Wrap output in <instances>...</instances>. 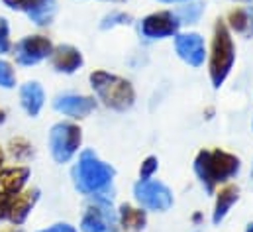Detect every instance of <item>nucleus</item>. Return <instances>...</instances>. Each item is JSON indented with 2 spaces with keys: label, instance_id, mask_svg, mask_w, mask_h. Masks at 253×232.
Returning <instances> with one entry per match:
<instances>
[{
  "label": "nucleus",
  "instance_id": "nucleus-1",
  "mask_svg": "<svg viewBox=\"0 0 253 232\" xmlns=\"http://www.w3.org/2000/svg\"><path fill=\"white\" fill-rule=\"evenodd\" d=\"M116 170L98 158L94 150H81L75 166L71 168L73 187L84 195V197H114L112 185H114Z\"/></svg>",
  "mask_w": 253,
  "mask_h": 232
},
{
  "label": "nucleus",
  "instance_id": "nucleus-2",
  "mask_svg": "<svg viewBox=\"0 0 253 232\" xmlns=\"http://www.w3.org/2000/svg\"><path fill=\"white\" fill-rule=\"evenodd\" d=\"M194 174L206 193H214L218 185L230 183L242 170V162L238 156L226 150H200L194 158Z\"/></svg>",
  "mask_w": 253,
  "mask_h": 232
},
{
  "label": "nucleus",
  "instance_id": "nucleus-3",
  "mask_svg": "<svg viewBox=\"0 0 253 232\" xmlns=\"http://www.w3.org/2000/svg\"><path fill=\"white\" fill-rule=\"evenodd\" d=\"M88 83H90V89H92L96 101H100L110 111L126 113L135 103L133 85L116 73L96 69L88 75Z\"/></svg>",
  "mask_w": 253,
  "mask_h": 232
},
{
  "label": "nucleus",
  "instance_id": "nucleus-4",
  "mask_svg": "<svg viewBox=\"0 0 253 232\" xmlns=\"http://www.w3.org/2000/svg\"><path fill=\"white\" fill-rule=\"evenodd\" d=\"M234 63H236V44L232 32L224 20H218L214 24L212 44L208 52V75L214 89H220L226 83V79L234 69Z\"/></svg>",
  "mask_w": 253,
  "mask_h": 232
},
{
  "label": "nucleus",
  "instance_id": "nucleus-5",
  "mask_svg": "<svg viewBox=\"0 0 253 232\" xmlns=\"http://www.w3.org/2000/svg\"><path fill=\"white\" fill-rule=\"evenodd\" d=\"M83 144V130L79 124L71 120H59L49 128L47 148L55 164H69L79 152Z\"/></svg>",
  "mask_w": 253,
  "mask_h": 232
},
{
  "label": "nucleus",
  "instance_id": "nucleus-6",
  "mask_svg": "<svg viewBox=\"0 0 253 232\" xmlns=\"http://www.w3.org/2000/svg\"><path fill=\"white\" fill-rule=\"evenodd\" d=\"M90 203L84 207L79 229L81 232H120L118 211L112 207V197H88Z\"/></svg>",
  "mask_w": 253,
  "mask_h": 232
},
{
  "label": "nucleus",
  "instance_id": "nucleus-7",
  "mask_svg": "<svg viewBox=\"0 0 253 232\" xmlns=\"http://www.w3.org/2000/svg\"><path fill=\"white\" fill-rule=\"evenodd\" d=\"M133 199L137 207L153 213H167L175 205L173 191L159 179H139L133 185Z\"/></svg>",
  "mask_w": 253,
  "mask_h": 232
},
{
  "label": "nucleus",
  "instance_id": "nucleus-8",
  "mask_svg": "<svg viewBox=\"0 0 253 232\" xmlns=\"http://www.w3.org/2000/svg\"><path fill=\"white\" fill-rule=\"evenodd\" d=\"M53 48L55 46L47 36L32 34V36H24L22 40H18L12 46L10 54L18 67H34V65L51 58Z\"/></svg>",
  "mask_w": 253,
  "mask_h": 232
},
{
  "label": "nucleus",
  "instance_id": "nucleus-9",
  "mask_svg": "<svg viewBox=\"0 0 253 232\" xmlns=\"http://www.w3.org/2000/svg\"><path fill=\"white\" fill-rule=\"evenodd\" d=\"M181 32V22L173 10H157L141 18L139 34L145 40H165L175 38Z\"/></svg>",
  "mask_w": 253,
  "mask_h": 232
},
{
  "label": "nucleus",
  "instance_id": "nucleus-10",
  "mask_svg": "<svg viewBox=\"0 0 253 232\" xmlns=\"http://www.w3.org/2000/svg\"><path fill=\"white\" fill-rule=\"evenodd\" d=\"M173 46H175V54L179 56V59L185 61L192 69L202 67L204 61L208 59L206 42L196 32H179L173 38Z\"/></svg>",
  "mask_w": 253,
  "mask_h": 232
},
{
  "label": "nucleus",
  "instance_id": "nucleus-11",
  "mask_svg": "<svg viewBox=\"0 0 253 232\" xmlns=\"http://www.w3.org/2000/svg\"><path fill=\"white\" fill-rule=\"evenodd\" d=\"M96 99L79 93H63L53 99V111L71 120H81L96 111Z\"/></svg>",
  "mask_w": 253,
  "mask_h": 232
},
{
  "label": "nucleus",
  "instance_id": "nucleus-12",
  "mask_svg": "<svg viewBox=\"0 0 253 232\" xmlns=\"http://www.w3.org/2000/svg\"><path fill=\"white\" fill-rule=\"evenodd\" d=\"M40 195H42V191L38 187H26L18 195H14L12 201H10L8 223L14 225V227H22L28 221V217L32 215L36 203L40 201Z\"/></svg>",
  "mask_w": 253,
  "mask_h": 232
},
{
  "label": "nucleus",
  "instance_id": "nucleus-13",
  "mask_svg": "<svg viewBox=\"0 0 253 232\" xmlns=\"http://www.w3.org/2000/svg\"><path fill=\"white\" fill-rule=\"evenodd\" d=\"M49 61H51V67L57 73H63V75H73V73H77L84 65L83 52L79 48L71 46V44H59V46H55Z\"/></svg>",
  "mask_w": 253,
  "mask_h": 232
},
{
  "label": "nucleus",
  "instance_id": "nucleus-14",
  "mask_svg": "<svg viewBox=\"0 0 253 232\" xmlns=\"http://www.w3.org/2000/svg\"><path fill=\"white\" fill-rule=\"evenodd\" d=\"M18 99H20V107L24 109V113L32 118L40 116V113L45 107V91L40 81H26L24 85H20Z\"/></svg>",
  "mask_w": 253,
  "mask_h": 232
},
{
  "label": "nucleus",
  "instance_id": "nucleus-15",
  "mask_svg": "<svg viewBox=\"0 0 253 232\" xmlns=\"http://www.w3.org/2000/svg\"><path fill=\"white\" fill-rule=\"evenodd\" d=\"M30 177H32V172L28 166H10V168L4 166L0 170V193L8 197L18 195L28 187Z\"/></svg>",
  "mask_w": 253,
  "mask_h": 232
},
{
  "label": "nucleus",
  "instance_id": "nucleus-16",
  "mask_svg": "<svg viewBox=\"0 0 253 232\" xmlns=\"http://www.w3.org/2000/svg\"><path fill=\"white\" fill-rule=\"evenodd\" d=\"M240 201V187L238 185H232V183H226L218 193H216V199H214V211H212V223L214 225H220L228 213L232 211V207Z\"/></svg>",
  "mask_w": 253,
  "mask_h": 232
},
{
  "label": "nucleus",
  "instance_id": "nucleus-17",
  "mask_svg": "<svg viewBox=\"0 0 253 232\" xmlns=\"http://www.w3.org/2000/svg\"><path fill=\"white\" fill-rule=\"evenodd\" d=\"M24 14L38 28H45L53 24V18L57 14V0H30Z\"/></svg>",
  "mask_w": 253,
  "mask_h": 232
},
{
  "label": "nucleus",
  "instance_id": "nucleus-18",
  "mask_svg": "<svg viewBox=\"0 0 253 232\" xmlns=\"http://www.w3.org/2000/svg\"><path fill=\"white\" fill-rule=\"evenodd\" d=\"M118 221H120V231L139 232L147 225V211H143L141 207H131L124 203L118 209Z\"/></svg>",
  "mask_w": 253,
  "mask_h": 232
},
{
  "label": "nucleus",
  "instance_id": "nucleus-19",
  "mask_svg": "<svg viewBox=\"0 0 253 232\" xmlns=\"http://www.w3.org/2000/svg\"><path fill=\"white\" fill-rule=\"evenodd\" d=\"M226 26L232 34H248L250 36V12L248 8H234L228 12Z\"/></svg>",
  "mask_w": 253,
  "mask_h": 232
},
{
  "label": "nucleus",
  "instance_id": "nucleus-20",
  "mask_svg": "<svg viewBox=\"0 0 253 232\" xmlns=\"http://www.w3.org/2000/svg\"><path fill=\"white\" fill-rule=\"evenodd\" d=\"M8 156L14 162H28L34 156V146L26 138H12L8 142Z\"/></svg>",
  "mask_w": 253,
  "mask_h": 232
},
{
  "label": "nucleus",
  "instance_id": "nucleus-21",
  "mask_svg": "<svg viewBox=\"0 0 253 232\" xmlns=\"http://www.w3.org/2000/svg\"><path fill=\"white\" fill-rule=\"evenodd\" d=\"M177 18L183 24H196L198 18L202 16V4H196V2H185V6H181L177 12Z\"/></svg>",
  "mask_w": 253,
  "mask_h": 232
},
{
  "label": "nucleus",
  "instance_id": "nucleus-22",
  "mask_svg": "<svg viewBox=\"0 0 253 232\" xmlns=\"http://www.w3.org/2000/svg\"><path fill=\"white\" fill-rule=\"evenodd\" d=\"M131 22V16L122 12V10H114L110 14H106L100 22V30H112V28H118V26H127Z\"/></svg>",
  "mask_w": 253,
  "mask_h": 232
},
{
  "label": "nucleus",
  "instance_id": "nucleus-23",
  "mask_svg": "<svg viewBox=\"0 0 253 232\" xmlns=\"http://www.w3.org/2000/svg\"><path fill=\"white\" fill-rule=\"evenodd\" d=\"M16 87V71L14 65L4 58H0V89H14Z\"/></svg>",
  "mask_w": 253,
  "mask_h": 232
},
{
  "label": "nucleus",
  "instance_id": "nucleus-24",
  "mask_svg": "<svg viewBox=\"0 0 253 232\" xmlns=\"http://www.w3.org/2000/svg\"><path fill=\"white\" fill-rule=\"evenodd\" d=\"M12 36H10V24L4 16H0V58L12 52Z\"/></svg>",
  "mask_w": 253,
  "mask_h": 232
},
{
  "label": "nucleus",
  "instance_id": "nucleus-25",
  "mask_svg": "<svg viewBox=\"0 0 253 232\" xmlns=\"http://www.w3.org/2000/svg\"><path fill=\"white\" fill-rule=\"evenodd\" d=\"M159 170V160L155 156H147L139 166V179H153Z\"/></svg>",
  "mask_w": 253,
  "mask_h": 232
},
{
  "label": "nucleus",
  "instance_id": "nucleus-26",
  "mask_svg": "<svg viewBox=\"0 0 253 232\" xmlns=\"http://www.w3.org/2000/svg\"><path fill=\"white\" fill-rule=\"evenodd\" d=\"M38 232H79V231L73 225H69V223H55V225H51L47 229H42V231Z\"/></svg>",
  "mask_w": 253,
  "mask_h": 232
},
{
  "label": "nucleus",
  "instance_id": "nucleus-27",
  "mask_svg": "<svg viewBox=\"0 0 253 232\" xmlns=\"http://www.w3.org/2000/svg\"><path fill=\"white\" fill-rule=\"evenodd\" d=\"M10 201H12V197H8V195H2V193H0V223H4V221H8V211H10Z\"/></svg>",
  "mask_w": 253,
  "mask_h": 232
},
{
  "label": "nucleus",
  "instance_id": "nucleus-28",
  "mask_svg": "<svg viewBox=\"0 0 253 232\" xmlns=\"http://www.w3.org/2000/svg\"><path fill=\"white\" fill-rule=\"evenodd\" d=\"M2 2H4L6 8H10L14 12H24L30 4V0H2Z\"/></svg>",
  "mask_w": 253,
  "mask_h": 232
},
{
  "label": "nucleus",
  "instance_id": "nucleus-29",
  "mask_svg": "<svg viewBox=\"0 0 253 232\" xmlns=\"http://www.w3.org/2000/svg\"><path fill=\"white\" fill-rule=\"evenodd\" d=\"M202 221H204V217H202V213H194V215H192V223H194V225H200Z\"/></svg>",
  "mask_w": 253,
  "mask_h": 232
},
{
  "label": "nucleus",
  "instance_id": "nucleus-30",
  "mask_svg": "<svg viewBox=\"0 0 253 232\" xmlns=\"http://www.w3.org/2000/svg\"><path fill=\"white\" fill-rule=\"evenodd\" d=\"M248 12H250V36H253V6L248 8Z\"/></svg>",
  "mask_w": 253,
  "mask_h": 232
},
{
  "label": "nucleus",
  "instance_id": "nucleus-31",
  "mask_svg": "<svg viewBox=\"0 0 253 232\" xmlns=\"http://www.w3.org/2000/svg\"><path fill=\"white\" fill-rule=\"evenodd\" d=\"M157 2H163V4H177V2H192V0H157Z\"/></svg>",
  "mask_w": 253,
  "mask_h": 232
},
{
  "label": "nucleus",
  "instance_id": "nucleus-32",
  "mask_svg": "<svg viewBox=\"0 0 253 232\" xmlns=\"http://www.w3.org/2000/svg\"><path fill=\"white\" fill-rule=\"evenodd\" d=\"M4 162H6V154H4V150L0 148V170L4 168Z\"/></svg>",
  "mask_w": 253,
  "mask_h": 232
},
{
  "label": "nucleus",
  "instance_id": "nucleus-33",
  "mask_svg": "<svg viewBox=\"0 0 253 232\" xmlns=\"http://www.w3.org/2000/svg\"><path fill=\"white\" fill-rule=\"evenodd\" d=\"M4 122H6V111L0 109V124H4Z\"/></svg>",
  "mask_w": 253,
  "mask_h": 232
},
{
  "label": "nucleus",
  "instance_id": "nucleus-34",
  "mask_svg": "<svg viewBox=\"0 0 253 232\" xmlns=\"http://www.w3.org/2000/svg\"><path fill=\"white\" fill-rule=\"evenodd\" d=\"M234 2H238V4H252L253 0H234Z\"/></svg>",
  "mask_w": 253,
  "mask_h": 232
},
{
  "label": "nucleus",
  "instance_id": "nucleus-35",
  "mask_svg": "<svg viewBox=\"0 0 253 232\" xmlns=\"http://www.w3.org/2000/svg\"><path fill=\"white\" fill-rule=\"evenodd\" d=\"M246 232H253V223H250V225H248V229H246Z\"/></svg>",
  "mask_w": 253,
  "mask_h": 232
},
{
  "label": "nucleus",
  "instance_id": "nucleus-36",
  "mask_svg": "<svg viewBox=\"0 0 253 232\" xmlns=\"http://www.w3.org/2000/svg\"><path fill=\"white\" fill-rule=\"evenodd\" d=\"M104 2H122V0H104Z\"/></svg>",
  "mask_w": 253,
  "mask_h": 232
},
{
  "label": "nucleus",
  "instance_id": "nucleus-37",
  "mask_svg": "<svg viewBox=\"0 0 253 232\" xmlns=\"http://www.w3.org/2000/svg\"><path fill=\"white\" fill-rule=\"evenodd\" d=\"M252 128H253V122H252Z\"/></svg>",
  "mask_w": 253,
  "mask_h": 232
}]
</instances>
